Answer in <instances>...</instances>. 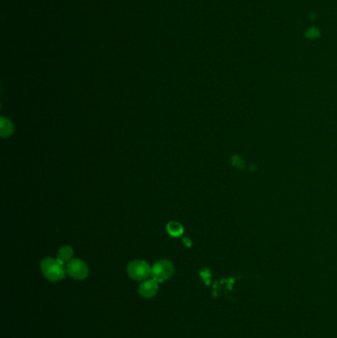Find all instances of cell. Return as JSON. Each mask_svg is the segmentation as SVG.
<instances>
[{"mask_svg": "<svg viewBox=\"0 0 337 338\" xmlns=\"http://www.w3.org/2000/svg\"><path fill=\"white\" fill-rule=\"evenodd\" d=\"M41 270L44 276L51 282H58L65 277L66 268L57 258L48 257L42 260Z\"/></svg>", "mask_w": 337, "mask_h": 338, "instance_id": "obj_1", "label": "cell"}, {"mask_svg": "<svg viewBox=\"0 0 337 338\" xmlns=\"http://www.w3.org/2000/svg\"><path fill=\"white\" fill-rule=\"evenodd\" d=\"M128 276L134 281H145L152 276V267L145 260H132L127 266Z\"/></svg>", "mask_w": 337, "mask_h": 338, "instance_id": "obj_2", "label": "cell"}, {"mask_svg": "<svg viewBox=\"0 0 337 338\" xmlns=\"http://www.w3.org/2000/svg\"><path fill=\"white\" fill-rule=\"evenodd\" d=\"M174 273V266L171 261L160 259L152 266V277L158 283L171 278Z\"/></svg>", "mask_w": 337, "mask_h": 338, "instance_id": "obj_3", "label": "cell"}, {"mask_svg": "<svg viewBox=\"0 0 337 338\" xmlns=\"http://www.w3.org/2000/svg\"><path fill=\"white\" fill-rule=\"evenodd\" d=\"M66 273L76 280H84L89 275V268L81 259H73L66 264Z\"/></svg>", "mask_w": 337, "mask_h": 338, "instance_id": "obj_4", "label": "cell"}, {"mask_svg": "<svg viewBox=\"0 0 337 338\" xmlns=\"http://www.w3.org/2000/svg\"><path fill=\"white\" fill-rule=\"evenodd\" d=\"M158 291V282L155 279H147L143 281L139 287V294L145 299L154 298Z\"/></svg>", "mask_w": 337, "mask_h": 338, "instance_id": "obj_5", "label": "cell"}, {"mask_svg": "<svg viewBox=\"0 0 337 338\" xmlns=\"http://www.w3.org/2000/svg\"><path fill=\"white\" fill-rule=\"evenodd\" d=\"M14 132V125L12 121L6 117L0 118V136L7 138Z\"/></svg>", "mask_w": 337, "mask_h": 338, "instance_id": "obj_6", "label": "cell"}, {"mask_svg": "<svg viewBox=\"0 0 337 338\" xmlns=\"http://www.w3.org/2000/svg\"><path fill=\"white\" fill-rule=\"evenodd\" d=\"M74 249L72 246L70 245H65V246H61L59 248V250L57 251V256L56 258L62 262L63 264H67L70 261L73 260V257H74Z\"/></svg>", "mask_w": 337, "mask_h": 338, "instance_id": "obj_7", "label": "cell"}, {"mask_svg": "<svg viewBox=\"0 0 337 338\" xmlns=\"http://www.w3.org/2000/svg\"><path fill=\"white\" fill-rule=\"evenodd\" d=\"M166 231L171 236L178 237V236L182 235L184 229H183L181 224H179L177 222H170L166 225Z\"/></svg>", "mask_w": 337, "mask_h": 338, "instance_id": "obj_8", "label": "cell"}, {"mask_svg": "<svg viewBox=\"0 0 337 338\" xmlns=\"http://www.w3.org/2000/svg\"><path fill=\"white\" fill-rule=\"evenodd\" d=\"M319 35V33L317 32V30H315V29H311V30H309L308 32H307V37H309L310 39H313V38H315V37H317Z\"/></svg>", "mask_w": 337, "mask_h": 338, "instance_id": "obj_9", "label": "cell"}]
</instances>
